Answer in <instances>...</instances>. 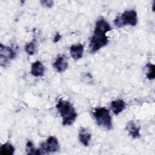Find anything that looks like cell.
I'll list each match as a JSON object with an SVG mask.
<instances>
[{
  "mask_svg": "<svg viewBox=\"0 0 155 155\" xmlns=\"http://www.w3.org/2000/svg\"><path fill=\"white\" fill-rule=\"evenodd\" d=\"M111 28L108 22L104 18H101L96 22V25L92 36L89 48L91 53H95L107 45L108 42L106 33L110 31Z\"/></svg>",
  "mask_w": 155,
  "mask_h": 155,
  "instance_id": "obj_1",
  "label": "cell"
},
{
  "mask_svg": "<svg viewBox=\"0 0 155 155\" xmlns=\"http://www.w3.org/2000/svg\"><path fill=\"white\" fill-rule=\"evenodd\" d=\"M56 107L62 118L63 125H71L74 123L78 117V114L69 101L60 99Z\"/></svg>",
  "mask_w": 155,
  "mask_h": 155,
  "instance_id": "obj_2",
  "label": "cell"
},
{
  "mask_svg": "<svg viewBox=\"0 0 155 155\" xmlns=\"http://www.w3.org/2000/svg\"><path fill=\"white\" fill-rule=\"evenodd\" d=\"M93 115L98 125L108 130L112 128V119L109 111L104 107L95 108Z\"/></svg>",
  "mask_w": 155,
  "mask_h": 155,
  "instance_id": "obj_3",
  "label": "cell"
},
{
  "mask_svg": "<svg viewBox=\"0 0 155 155\" xmlns=\"http://www.w3.org/2000/svg\"><path fill=\"white\" fill-rule=\"evenodd\" d=\"M137 13L134 10L125 11L120 16H117L114 20V23L117 27H122L128 25L134 26L137 24Z\"/></svg>",
  "mask_w": 155,
  "mask_h": 155,
  "instance_id": "obj_4",
  "label": "cell"
},
{
  "mask_svg": "<svg viewBox=\"0 0 155 155\" xmlns=\"http://www.w3.org/2000/svg\"><path fill=\"white\" fill-rule=\"evenodd\" d=\"M39 149L41 154L54 153L59 150V144L58 139L54 136L49 137L46 142L41 143Z\"/></svg>",
  "mask_w": 155,
  "mask_h": 155,
  "instance_id": "obj_5",
  "label": "cell"
},
{
  "mask_svg": "<svg viewBox=\"0 0 155 155\" xmlns=\"http://www.w3.org/2000/svg\"><path fill=\"white\" fill-rule=\"evenodd\" d=\"M1 60L5 59V62L8 59H13L16 57V52L10 47L5 46L2 44L0 45Z\"/></svg>",
  "mask_w": 155,
  "mask_h": 155,
  "instance_id": "obj_6",
  "label": "cell"
},
{
  "mask_svg": "<svg viewBox=\"0 0 155 155\" xmlns=\"http://www.w3.org/2000/svg\"><path fill=\"white\" fill-rule=\"evenodd\" d=\"M53 66L56 70V71L59 73H62L65 71L67 69L68 64L64 56H60L57 58V59L53 63Z\"/></svg>",
  "mask_w": 155,
  "mask_h": 155,
  "instance_id": "obj_7",
  "label": "cell"
},
{
  "mask_svg": "<svg viewBox=\"0 0 155 155\" xmlns=\"http://www.w3.org/2000/svg\"><path fill=\"white\" fill-rule=\"evenodd\" d=\"M140 127H137L133 120L129 121L125 127V130L128 131V134L133 139L139 138L140 134Z\"/></svg>",
  "mask_w": 155,
  "mask_h": 155,
  "instance_id": "obj_8",
  "label": "cell"
},
{
  "mask_svg": "<svg viewBox=\"0 0 155 155\" xmlns=\"http://www.w3.org/2000/svg\"><path fill=\"white\" fill-rule=\"evenodd\" d=\"M45 72V67L40 61H36L31 64V74L35 77L42 76Z\"/></svg>",
  "mask_w": 155,
  "mask_h": 155,
  "instance_id": "obj_9",
  "label": "cell"
},
{
  "mask_svg": "<svg viewBox=\"0 0 155 155\" xmlns=\"http://www.w3.org/2000/svg\"><path fill=\"white\" fill-rule=\"evenodd\" d=\"M84 51V46L81 44L73 45L70 48V53L71 56L75 60L81 59L82 56Z\"/></svg>",
  "mask_w": 155,
  "mask_h": 155,
  "instance_id": "obj_10",
  "label": "cell"
},
{
  "mask_svg": "<svg viewBox=\"0 0 155 155\" xmlns=\"http://www.w3.org/2000/svg\"><path fill=\"white\" fill-rule=\"evenodd\" d=\"M91 137V133L85 128H81L79 131V139L80 142L85 147L89 145Z\"/></svg>",
  "mask_w": 155,
  "mask_h": 155,
  "instance_id": "obj_11",
  "label": "cell"
},
{
  "mask_svg": "<svg viewBox=\"0 0 155 155\" xmlns=\"http://www.w3.org/2000/svg\"><path fill=\"white\" fill-rule=\"evenodd\" d=\"M110 106L113 113L116 115H118L125 109L126 104L123 100L117 99L115 101H113L111 102Z\"/></svg>",
  "mask_w": 155,
  "mask_h": 155,
  "instance_id": "obj_12",
  "label": "cell"
},
{
  "mask_svg": "<svg viewBox=\"0 0 155 155\" xmlns=\"http://www.w3.org/2000/svg\"><path fill=\"white\" fill-rule=\"evenodd\" d=\"M15 152V148L9 142L3 144L0 148V153L2 155H12Z\"/></svg>",
  "mask_w": 155,
  "mask_h": 155,
  "instance_id": "obj_13",
  "label": "cell"
},
{
  "mask_svg": "<svg viewBox=\"0 0 155 155\" xmlns=\"http://www.w3.org/2000/svg\"><path fill=\"white\" fill-rule=\"evenodd\" d=\"M25 150L27 154H41L39 149H36L32 142L27 141L25 146Z\"/></svg>",
  "mask_w": 155,
  "mask_h": 155,
  "instance_id": "obj_14",
  "label": "cell"
},
{
  "mask_svg": "<svg viewBox=\"0 0 155 155\" xmlns=\"http://www.w3.org/2000/svg\"><path fill=\"white\" fill-rule=\"evenodd\" d=\"M146 67L148 69L147 73V77L149 80H153L155 78V66L154 64L148 63L146 65Z\"/></svg>",
  "mask_w": 155,
  "mask_h": 155,
  "instance_id": "obj_15",
  "label": "cell"
},
{
  "mask_svg": "<svg viewBox=\"0 0 155 155\" xmlns=\"http://www.w3.org/2000/svg\"><path fill=\"white\" fill-rule=\"evenodd\" d=\"M25 51L30 55L33 54L36 51V44L35 42H30L27 43L25 45Z\"/></svg>",
  "mask_w": 155,
  "mask_h": 155,
  "instance_id": "obj_16",
  "label": "cell"
},
{
  "mask_svg": "<svg viewBox=\"0 0 155 155\" xmlns=\"http://www.w3.org/2000/svg\"><path fill=\"white\" fill-rule=\"evenodd\" d=\"M41 4L47 8H50L53 6L54 2L53 1H49V0H44V1H41Z\"/></svg>",
  "mask_w": 155,
  "mask_h": 155,
  "instance_id": "obj_17",
  "label": "cell"
},
{
  "mask_svg": "<svg viewBox=\"0 0 155 155\" xmlns=\"http://www.w3.org/2000/svg\"><path fill=\"white\" fill-rule=\"evenodd\" d=\"M61 39V35L59 33H57L56 34V35L54 36V38H53V42H55V43H56V42H58Z\"/></svg>",
  "mask_w": 155,
  "mask_h": 155,
  "instance_id": "obj_18",
  "label": "cell"
}]
</instances>
